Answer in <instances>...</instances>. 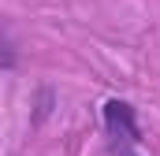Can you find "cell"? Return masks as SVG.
I'll return each mask as SVG.
<instances>
[{"instance_id":"obj_1","label":"cell","mask_w":160,"mask_h":156,"mask_svg":"<svg viewBox=\"0 0 160 156\" xmlns=\"http://www.w3.org/2000/svg\"><path fill=\"white\" fill-rule=\"evenodd\" d=\"M101 126L108 138V156H145L142 153V126H138V112L130 100L123 97H108L101 108Z\"/></svg>"},{"instance_id":"obj_2","label":"cell","mask_w":160,"mask_h":156,"mask_svg":"<svg viewBox=\"0 0 160 156\" xmlns=\"http://www.w3.org/2000/svg\"><path fill=\"white\" fill-rule=\"evenodd\" d=\"M4 71H15V41H11V30H4Z\"/></svg>"}]
</instances>
